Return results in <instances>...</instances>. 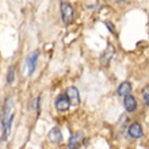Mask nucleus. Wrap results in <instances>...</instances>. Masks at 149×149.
<instances>
[{"instance_id":"obj_4","label":"nucleus","mask_w":149,"mask_h":149,"mask_svg":"<svg viewBox=\"0 0 149 149\" xmlns=\"http://www.w3.org/2000/svg\"><path fill=\"white\" fill-rule=\"evenodd\" d=\"M38 57H39V52L36 50V52H33V53H30V54L27 56V58H26V67H27V69H29V74H30V76L36 71Z\"/></svg>"},{"instance_id":"obj_13","label":"nucleus","mask_w":149,"mask_h":149,"mask_svg":"<svg viewBox=\"0 0 149 149\" xmlns=\"http://www.w3.org/2000/svg\"><path fill=\"white\" fill-rule=\"evenodd\" d=\"M39 100H41V96H37L34 100L31 102V109H39Z\"/></svg>"},{"instance_id":"obj_5","label":"nucleus","mask_w":149,"mask_h":149,"mask_svg":"<svg viewBox=\"0 0 149 149\" xmlns=\"http://www.w3.org/2000/svg\"><path fill=\"white\" fill-rule=\"evenodd\" d=\"M65 94L71 100L72 106H79L80 104V94H79V90L76 87H68Z\"/></svg>"},{"instance_id":"obj_10","label":"nucleus","mask_w":149,"mask_h":149,"mask_svg":"<svg viewBox=\"0 0 149 149\" xmlns=\"http://www.w3.org/2000/svg\"><path fill=\"white\" fill-rule=\"evenodd\" d=\"M80 140H81V134H80V133L73 134V136L69 138V142H68V149H79V148H80Z\"/></svg>"},{"instance_id":"obj_14","label":"nucleus","mask_w":149,"mask_h":149,"mask_svg":"<svg viewBox=\"0 0 149 149\" xmlns=\"http://www.w3.org/2000/svg\"><path fill=\"white\" fill-rule=\"evenodd\" d=\"M106 24H107V27H109V30H110L111 33H114V24L111 26V23L110 22H106Z\"/></svg>"},{"instance_id":"obj_6","label":"nucleus","mask_w":149,"mask_h":149,"mask_svg":"<svg viewBox=\"0 0 149 149\" xmlns=\"http://www.w3.org/2000/svg\"><path fill=\"white\" fill-rule=\"evenodd\" d=\"M127 134H129V137L132 138H141L144 132H142V126L138 123V122H134L132 125L129 126V129H127Z\"/></svg>"},{"instance_id":"obj_7","label":"nucleus","mask_w":149,"mask_h":149,"mask_svg":"<svg viewBox=\"0 0 149 149\" xmlns=\"http://www.w3.org/2000/svg\"><path fill=\"white\" fill-rule=\"evenodd\" d=\"M47 138H49V141L52 142V144H60V142L63 141V133H61V130H60V127H53V129L49 132V134H47Z\"/></svg>"},{"instance_id":"obj_12","label":"nucleus","mask_w":149,"mask_h":149,"mask_svg":"<svg viewBox=\"0 0 149 149\" xmlns=\"http://www.w3.org/2000/svg\"><path fill=\"white\" fill-rule=\"evenodd\" d=\"M142 98H144V100H145L146 104L149 106V86L142 88Z\"/></svg>"},{"instance_id":"obj_1","label":"nucleus","mask_w":149,"mask_h":149,"mask_svg":"<svg viewBox=\"0 0 149 149\" xmlns=\"http://www.w3.org/2000/svg\"><path fill=\"white\" fill-rule=\"evenodd\" d=\"M71 106H72V103H71V100H69V98L67 96V94L58 95V96L56 98V100H54V107H56V110L60 111V113L68 111Z\"/></svg>"},{"instance_id":"obj_2","label":"nucleus","mask_w":149,"mask_h":149,"mask_svg":"<svg viewBox=\"0 0 149 149\" xmlns=\"http://www.w3.org/2000/svg\"><path fill=\"white\" fill-rule=\"evenodd\" d=\"M60 10H61V16H63V22L65 24H68L73 18V8L69 3L67 1H61L60 4Z\"/></svg>"},{"instance_id":"obj_8","label":"nucleus","mask_w":149,"mask_h":149,"mask_svg":"<svg viewBox=\"0 0 149 149\" xmlns=\"http://www.w3.org/2000/svg\"><path fill=\"white\" fill-rule=\"evenodd\" d=\"M123 106H125V110L127 113H133V111L137 110V100L134 96L129 95V96H126L125 100H123Z\"/></svg>"},{"instance_id":"obj_9","label":"nucleus","mask_w":149,"mask_h":149,"mask_svg":"<svg viewBox=\"0 0 149 149\" xmlns=\"http://www.w3.org/2000/svg\"><path fill=\"white\" fill-rule=\"evenodd\" d=\"M130 92H132V84H130L129 81H123V83H121L119 86H118V88H117V94H118V96H129L130 95Z\"/></svg>"},{"instance_id":"obj_11","label":"nucleus","mask_w":149,"mask_h":149,"mask_svg":"<svg viewBox=\"0 0 149 149\" xmlns=\"http://www.w3.org/2000/svg\"><path fill=\"white\" fill-rule=\"evenodd\" d=\"M15 80V67L11 65V67L8 68V72H7V83L8 84H12Z\"/></svg>"},{"instance_id":"obj_3","label":"nucleus","mask_w":149,"mask_h":149,"mask_svg":"<svg viewBox=\"0 0 149 149\" xmlns=\"http://www.w3.org/2000/svg\"><path fill=\"white\" fill-rule=\"evenodd\" d=\"M114 54H115V49H114V46L113 45H107V47L103 50V53L100 54V57H99V63H100V65L107 67L109 63L113 60Z\"/></svg>"},{"instance_id":"obj_15","label":"nucleus","mask_w":149,"mask_h":149,"mask_svg":"<svg viewBox=\"0 0 149 149\" xmlns=\"http://www.w3.org/2000/svg\"><path fill=\"white\" fill-rule=\"evenodd\" d=\"M117 3H122V1H125V0H115Z\"/></svg>"}]
</instances>
